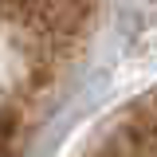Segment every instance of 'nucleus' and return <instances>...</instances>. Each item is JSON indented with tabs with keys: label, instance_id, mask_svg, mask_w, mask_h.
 <instances>
[{
	"label": "nucleus",
	"instance_id": "nucleus-1",
	"mask_svg": "<svg viewBox=\"0 0 157 157\" xmlns=\"http://www.w3.org/2000/svg\"><path fill=\"white\" fill-rule=\"evenodd\" d=\"M82 157H157V90L126 106Z\"/></svg>",
	"mask_w": 157,
	"mask_h": 157
}]
</instances>
